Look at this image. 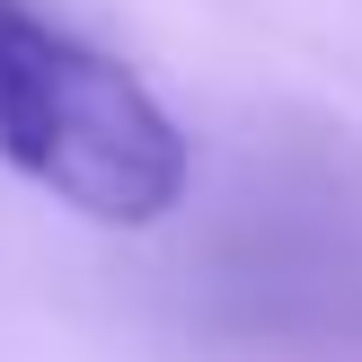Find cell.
Returning <instances> with one entry per match:
<instances>
[{
	"mask_svg": "<svg viewBox=\"0 0 362 362\" xmlns=\"http://www.w3.org/2000/svg\"><path fill=\"white\" fill-rule=\"evenodd\" d=\"M0 168L35 177L88 221H159L186 194L177 115L115 62L27 0H0Z\"/></svg>",
	"mask_w": 362,
	"mask_h": 362,
	"instance_id": "cell-1",
	"label": "cell"
}]
</instances>
